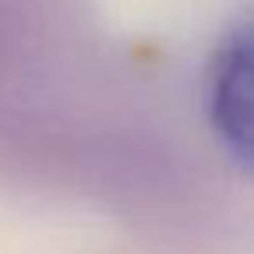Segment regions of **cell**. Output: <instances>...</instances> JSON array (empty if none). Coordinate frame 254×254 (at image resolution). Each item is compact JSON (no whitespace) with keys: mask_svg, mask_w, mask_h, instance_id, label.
<instances>
[{"mask_svg":"<svg viewBox=\"0 0 254 254\" xmlns=\"http://www.w3.org/2000/svg\"><path fill=\"white\" fill-rule=\"evenodd\" d=\"M205 115L223 153L254 174V21L216 46L205 70Z\"/></svg>","mask_w":254,"mask_h":254,"instance_id":"6da1fadb","label":"cell"}]
</instances>
